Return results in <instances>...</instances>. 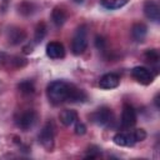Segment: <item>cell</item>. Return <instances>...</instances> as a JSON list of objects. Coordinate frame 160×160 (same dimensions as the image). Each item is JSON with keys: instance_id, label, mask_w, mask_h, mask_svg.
Returning a JSON list of instances; mask_svg holds the SVG:
<instances>
[{"instance_id": "1", "label": "cell", "mask_w": 160, "mask_h": 160, "mask_svg": "<svg viewBox=\"0 0 160 160\" xmlns=\"http://www.w3.org/2000/svg\"><path fill=\"white\" fill-rule=\"evenodd\" d=\"M69 91H70V85L65 81H61V80H56V81L50 82L48 85V89H46L48 98H49L50 102H52L54 105H58V104L66 101L69 98Z\"/></svg>"}, {"instance_id": "2", "label": "cell", "mask_w": 160, "mask_h": 160, "mask_svg": "<svg viewBox=\"0 0 160 160\" xmlns=\"http://www.w3.org/2000/svg\"><path fill=\"white\" fill-rule=\"evenodd\" d=\"M86 46H88V32H86V28L82 25L76 29V31L72 36V41H71L72 54H75V55L82 54L86 50Z\"/></svg>"}, {"instance_id": "3", "label": "cell", "mask_w": 160, "mask_h": 160, "mask_svg": "<svg viewBox=\"0 0 160 160\" xmlns=\"http://www.w3.org/2000/svg\"><path fill=\"white\" fill-rule=\"evenodd\" d=\"M54 136H55L54 125L51 122H46L39 134V141L48 151H51L54 148Z\"/></svg>"}, {"instance_id": "4", "label": "cell", "mask_w": 160, "mask_h": 160, "mask_svg": "<svg viewBox=\"0 0 160 160\" xmlns=\"http://www.w3.org/2000/svg\"><path fill=\"white\" fill-rule=\"evenodd\" d=\"M136 124V111L130 104H124L121 112V129L128 130Z\"/></svg>"}, {"instance_id": "5", "label": "cell", "mask_w": 160, "mask_h": 160, "mask_svg": "<svg viewBox=\"0 0 160 160\" xmlns=\"http://www.w3.org/2000/svg\"><path fill=\"white\" fill-rule=\"evenodd\" d=\"M112 112L109 108H100L96 111H94L90 115V119L92 122H95L96 125L100 126H106L112 121Z\"/></svg>"}, {"instance_id": "6", "label": "cell", "mask_w": 160, "mask_h": 160, "mask_svg": "<svg viewBox=\"0 0 160 160\" xmlns=\"http://www.w3.org/2000/svg\"><path fill=\"white\" fill-rule=\"evenodd\" d=\"M131 75H132V78H134L138 82H140V84H142V85H149V84H151L152 80H154L152 72H151L149 69L144 68V66H135V68L131 70Z\"/></svg>"}, {"instance_id": "7", "label": "cell", "mask_w": 160, "mask_h": 160, "mask_svg": "<svg viewBox=\"0 0 160 160\" xmlns=\"http://www.w3.org/2000/svg\"><path fill=\"white\" fill-rule=\"evenodd\" d=\"M36 114H35V111H32V110H28V111H25V112H22L21 115H20V118H19V120H18V125H19V128H21L22 130H29V129H31L34 125H35V122H36Z\"/></svg>"}, {"instance_id": "8", "label": "cell", "mask_w": 160, "mask_h": 160, "mask_svg": "<svg viewBox=\"0 0 160 160\" xmlns=\"http://www.w3.org/2000/svg\"><path fill=\"white\" fill-rule=\"evenodd\" d=\"M119 84H120V78L118 74H114V72H108V74L102 75L101 79L99 80V86L105 90L114 89Z\"/></svg>"}, {"instance_id": "9", "label": "cell", "mask_w": 160, "mask_h": 160, "mask_svg": "<svg viewBox=\"0 0 160 160\" xmlns=\"http://www.w3.org/2000/svg\"><path fill=\"white\" fill-rule=\"evenodd\" d=\"M46 55L50 59H61L65 56L64 45L59 41H50L46 45Z\"/></svg>"}, {"instance_id": "10", "label": "cell", "mask_w": 160, "mask_h": 160, "mask_svg": "<svg viewBox=\"0 0 160 160\" xmlns=\"http://www.w3.org/2000/svg\"><path fill=\"white\" fill-rule=\"evenodd\" d=\"M144 14L148 19H150L152 21H159V19H160V8L155 1L148 0L144 4Z\"/></svg>"}, {"instance_id": "11", "label": "cell", "mask_w": 160, "mask_h": 160, "mask_svg": "<svg viewBox=\"0 0 160 160\" xmlns=\"http://www.w3.org/2000/svg\"><path fill=\"white\" fill-rule=\"evenodd\" d=\"M112 140L118 146H132L136 142L132 132H118L114 135Z\"/></svg>"}, {"instance_id": "12", "label": "cell", "mask_w": 160, "mask_h": 160, "mask_svg": "<svg viewBox=\"0 0 160 160\" xmlns=\"http://www.w3.org/2000/svg\"><path fill=\"white\" fill-rule=\"evenodd\" d=\"M59 119H60V121H61L62 125L70 126V125H72V124L76 122V120H78V114H76V111H74V110L65 109V110H62V111L60 112Z\"/></svg>"}, {"instance_id": "13", "label": "cell", "mask_w": 160, "mask_h": 160, "mask_svg": "<svg viewBox=\"0 0 160 160\" xmlns=\"http://www.w3.org/2000/svg\"><path fill=\"white\" fill-rule=\"evenodd\" d=\"M146 32H148V29H146V26L142 22H138V24H134L132 25L131 35H132V38H134L135 41L142 42L144 39H145V36H146Z\"/></svg>"}, {"instance_id": "14", "label": "cell", "mask_w": 160, "mask_h": 160, "mask_svg": "<svg viewBox=\"0 0 160 160\" xmlns=\"http://www.w3.org/2000/svg\"><path fill=\"white\" fill-rule=\"evenodd\" d=\"M51 19H52V22L56 25V26H61L65 21H66V14L62 9L60 8H55L51 12Z\"/></svg>"}, {"instance_id": "15", "label": "cell", "mask_w": 160, "mask_h": 160, "mask_svg": "<svg viewBox=\"0 0 160 160\" xmlns=\"http://www.w3.org/2000/svg\"><path fill=\"white\" fill-rule=\"evenodd\" d=\"M128 1L129 0H101V5L109 10H115L126 5Z\"/></svg>"}, {"instance_id": "16", "label": "cell", "mask_w": 160, "mask_h": 160, "mask_svg": "<svg viewBox=\"0 0 160 160\" xmlns=\"http://www.w3.org/2000/svg\"><path fill=\"white\" fill-rule=\"evenodd\" d=\"M19 90L24 94H32L34 90H35V86H34V82L30 81V80H24L21 81L19 85H18Z\"/></svg>"}, {"instance_id": "17", "label": "cell", "mask_w": 160, "mask_h": 160, "mask_svg": "<svg viewBox=\"0 0 160 160\" xmlns=\"http://www.w3.org/2000/svg\"><path fill=\"white\" fill-rule=\"evenodd\" d=\"M45 34H46V26H45V24H44V22L38 24V26H36V29H35V36H34L35 42H40V41L44 39Z\"/></svg>"}, {"instance_id": "18", "label": "cell", "mask_w": 160, "mask_h": 160, "mask_svg": "<svg viewBox=\"0 0 160 160\" xmlns=\"http://www.w3.org/2000/svg\"><path fill=\"white\" fill-rule=\"evenodd\" d=\"M145 59H146L149 62H158V60H159V54H158V51L154 50V49L148 50V51L145 52Z\"/></svg>"}, {"instance_id": "19", "label": "cell", "mask_w": 160, "mask_h": 160, "mask_svg": "<svg viewBox=\"0 0 160 160\" xmlns=\"http://www.w3.org/2000/svg\"><path fill=\"white\" fill-rule=\"evenodd\" d=\"M132 135H134L135 141H142L146 138V132H145L144 129H136V130H134L132 131Z\"/></svg>"}, {"instance_id": "20", "label": "cell", "mask_w": 160, "mask_h": 160, "mask_svg": "<svg viewBox=\"0 0 160 160\" xmlns=\"http://www.w3.org/2000/svg\"><path fill=\"white\" fill-rule=\"evenodd\" d=\"M86 132V126L82 122H76L75 125V134L76 135H84Z\"/></svg>"}, {"instance_id": "21", "label": "cell", "mask_w": 160, "mask_h": 160, "mask_svg": "<svg viewBox=\"0 0 160 160\" xmlns=\"http://www.w3.org/2000/svg\"><path fill=\"white\" fill-rule=\"evenodd\" d=\"M74 2H76V4H81V2H84V0H72Z\"/></svg>"}]
</instances>
